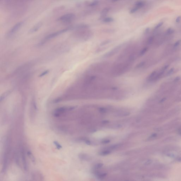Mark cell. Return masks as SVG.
<instances>
[{
	"instance_id": "25",
	"label": "cell",
	"mask_w": 181,
	"mask_h": 181,
	"mask_svg": "<svg viewBox=\"0 0 181 181\" xmlns=\"http://www.w3.org/2000/svg\"><path fill=\"white\" fill-rule=\"evenodd\" d=\"M110 152H110V150H105V151H103V152H100V153H99V154L100 155L102 156L107 155L110 154Z\"/></svg>"
},
{
	"instance_id": "8",
	"label": "cell",
	"mask_w": 181,
	"mask_h": 181,
	"mask_svg": "<svg viewBox=\"0 0 181 181\" xmlns=\"http://www.w3.org/2000/svg\"><path fill=\"white\" fill-rule=\"evenodd\" d=\"M22 24H23V22H19V23L17 24H15V26H13V27L11 28V29L10 30L8 33V36H11V35H12L14 34H15V33H16L19 30V29L20 28V27H21Z\"/></svg>"
},
{
	"instance_id": "13",
	"label": "cell",
	"mask_w": 181,
	"mask_h": 181,
	"mask_svg": "<svg viewBox=\"0 0 181 181\" xmlns=\"http://www.w3.org/2000/svg\"><path fill=\"white\" fill-rule=\"evenodd\" d=\"M27 154L28 156L29 157V158L30 159L32 162L34 163H35V160L33 154H32L31 151L28 150L27 152Z\"/></svg>"
},
{
	"instance_id": "11",
	"label": "cell",
	"mask_w": 181,
	"mask_h": 181,
	"mask_svg": "<svg viewBox=\"0 0 181 181\" xmlns=\"http://www.w3.org/2000/svg\"><path fill=\"white\" fill-rule=\"evenodd\" d=\"M178 138L174 136H170L166 137L163 140L162 142H170L178 141Z\"/></svg>"
},
{
	"instance_id": "16",
	"label": "cell",
	"mask_w": 181,
	"mask_h": 181,
	"mask_svg": "<svg viewBox=\"0 0 181 181\" xmlns=\"http://www.w3.org/2000/svg\"><path fill=\"white\" fill-rule=\"evenodd\" d=\"M11 92H12V91L9 90L4 93L1 96V97L0 101L1 102L2 101H3V100H4V99H5L6 97L8 96V95H9V94Z\"/></svg>"
},
{
	"instance_id": "15",
	"label": "cell",
	"mask_w": 181,
	"mask_h": 181,
	"mask_svg": "<svg viewBox=\"0 0 181 181\" xmlns=\"http://www.w3.org/2000/svg\"><path fill=\"white\" fill-rule=\"evenodd\" d=\"M174 32V30L173 29H172L171 28H169L166 31L165 35L166 37H168V36L173 34Z\"/></svg>"
},
{
	"instance_id": "41",
	"label": "cell",
	"mask_w": 181,
	"mask_h": 181,
	"mask_svg": "<svg viewBox=\"0 0 181 181\" xmlns=\"http://www.w3.org/2000/svg\"><path fill=\"white\" fill-rule=\"evenodd\" d=\"M86 144H87L88 145H90L91 144L90 142L89 141H88V140H87V141H86Z\"/></svg>"
},
{
	"instance_id": "10",
	"label": "cell",
	"mask_w": 181,
	"mask_h": 181,
	"mask_svg": "<svg viewBox=\"0 0 181 181\" xmlns=\"http://www.w3.org/2000/svg\"><path fill=\"white\" fill-rule=\"evenodd\" d=\"M68 30V29H64L62 30H61V31H59V32H56L50 34L48 36H47V37H46L45 40H48L52 39V38L58 36L59 35L66 32Z\"/></svg>"
},
{
	"instance_id": "26",
	"label": "cell",
	"mask_w": 181,
	"mask_h": 181,
	"mask_svg": "<svg viewBox=\"0 0 181 181\" xmlns=\"http://www.w3.org/2000/svg\"><path fill=\"white\" fill-rule=\"evenodd\" d=\"M107 174L103 173L101 174H98L97 175V178L101 180L104 179L107 176Z\"/></svg>"
},
{
	"instance_id": "2",
	"label": "cell",
	"mask_w": 181,
	"mask_h": 181,
	"mask_svg": "<svg viewBox=\"0 0 181 181\" xmlns=\"http://www.w3.org/2000/svg\"><path fill=\"white\" fill-rule=\"evenodd\" d=\"M181 119L179 118H176L165 125L155 128L156 132H166L175 128H177L181 124Z\"/></svg>"
},
{
	"instance_id": "38",
	"label": "cell",
	"mask_w": 181,
	"mask_h": 181,
	"mask_svg": "<svg viewBox=\"0 0 181 181\" xmlns=\"http://www.w3.org/2000/svg\"><path fill=\"white\" fill-rule=\"evenodd\" d=\"M98 2L97 1H95L91 4V6H95L98 4Z\"/></svg>"
},
{
	"instance_id": "21",
	"label": "cell",
	"mask_w": 181,
	"mask_h": 181,
	"mask_svg": "<svg viewBox=\"0 0 181 181\" xmlns=\"http://www.w3.org/2000/svg\"><path fill=\"white\" fill-rule=\"evenodd\" d=\"M174 69L173 68H171L169 70L167 73L166 74H165V76H166V77H167V76H169L171 75L174 72Z\"/></svg>"
},
{
	"instance_id": "14",
	"label": "cell",
	"mask_w": 181,
	"mask_h": 181,
	"mask_svg": "<svg viewBox=\"0 0 181 181\" xmlns=\"http://www.w3.org/2000/svg\"><path fill=\"white\" fill-rule=\"evenodd\" d=\"M145 1H139L136 3V7L138 9L142 8L145 5Z\"/></svg>"
},
{
	"instance_id": "28",
	"label": "cell",
	"mask_w": 181,
	"mask_h": 181,
	"mask_svg": "<svg viewBox=\"0 0 181 181\" xmlns=\"http://www.w3.org/2000/svg\"><path fill=\"white\" fill-rule=\"evenodd\" d=\"M145 62H141V63H139V64H138L137 65L136 68H141L145 64Z\"/></svg>"
},
{
	"instance_id": "1",
	"label": "cell",
	"mask_w": 181,
	"mask_h": 181,
	"mask_svg": "<svg viewBox=\"0 0 181 181\" xmlns=\"http://www.w3.org/2000/svg\"><path fill=\"white\" fill-rule=\"evenodd\" d=\"M161 152L163 155L174 160L181 156V148L179 146L174 145H170L163 147Z\"/></svg>"
},
{
	"instance_id": "7",
	"label": "cell",
	"mask_w": 181,
	"mask_h": 181,
	"mask_svg": "<svg viewBox=\"0 0 181 181\" xmlns=\"http://www.w3.org/2000/svg\"><path fill=\"white\" fill-rule=\"evenodd\" d=\"M75 17V16L74 14H67L60 17L59 18V20L62 22H68L74 19Z\"/></svg>"
},
{
	"instance_id": "39",
	"label": "cell",
	"mask_w": 181,
	"mask_h": 181,
	"mask_svg": "<svg viewBox=\"0 0 181 181\" xmlns=\"http://www.w3.org/2000/svg\"><path fill=\"white\" fill-rule=\"evenodd\" d=\"M150 29L149 28H147L145 31L144 33L145 34H147L149 32Z\"/></svg>"
},
{
	"instance_id": "36",
	"label": "cell",
	"mask_w": 181,
	"mask_h": 181,
	"mask_svg": "<svg viewBox=\"0 0 181 181\" xmlns=\"http://www.w3.org/2000/svg\"><path fill=\"white\" fill-rule=\"evenodd\" d=\"M181 21V16H179L176 18V23H179Z\"/></svg>"
},
{
	"instance_id": "18",
	"label": "cell",
	"mask_w": 181,
	"mask_h": 181,
	"mask_svg": "<svg viewBox=\"0 0 181 181\" xmlns=\"http://www.w3.org/2000/svg\"><path fill=\"white\" fill-rule=\"evenodd\" d=\"M154 36H151V37H149L147 40V45H149L152 44L154 41Z\"/></svg>"
},
{
	"instance_id": "31",
	"label": "cell",
	"mask_w": 181,
	"mask_h": 181,
	"mask_svg": "<svg viewBox=\"0 0 181 181\" xmlns=\"http://www.w3.org/2000/svg\"><path fill=\"white\" fill-rule=\"evenodd\" d=\"M110 42H111V41H110V40H107L105 41H103L102 43L100 45H101V46H102L108 44V43H109Z\"/></svg>"
},
{
	"instance_id": "3",
	"label": "cell",
	"mask_w": 181,
	"mask_h": 181,
	"mask_svg": "<svg viewBox=\"0 0 181 181\" xmlns=\"http://www.w3.org/2000/svg\"><path fill=\"white\" fill-rule=\"evenodd\" d=\"M181 111V105H178L171 109L166 113H164L160 117H157L156 122L157 123H160L166 121L171 118L174 116L178 114Z\"/></svg>"
},
{
	"instance_id": "40",
	"label": "cell",
	"mask_w": 181,
	"mask_h": 181,
	"mask_svg": "<svg viewBox=\"0 0 181 181\" xmlns=\"http://www.w3.org/2000/svg\"><path fill=\"white\" fill-rule=\"evenodd\" d=\"M110 142V141L109 140H105L103 141L102 142V143L103 144H107Z\"/></svg>"
},
{
	"instance_id": "43",
	"label": "cell",
	"mask_w": 181,
	"mask_h": 181,
	"mask_svg": "<svg viewBox=\"0 0 181 181\" xmlns=\"http://www.w3.org/2000/svg\"><path fill=\"white\" fill-rule=\"evenodd\" d=\"M118 0H113V1H114H114H117Z\"/></svg>"
},
{
	"instance_id": "35",
	"label": "cell",
	"mask_w": 181,
	"mask_h": 181,
	"mask_svg": "<svg viewBox=\"0 0 181 181\" xmlns=\"http://www.w3.org/2000/svg\"><path fill=\"white\" fill-rule=\"evenodd\" d=\"M49 71L48 70H46V71H44V72L41 73L40 75H39V77H42L43 76H44V75H46L49 72Z\"/></svg>"
},
{
	"instance_id": "5",
	"label": "cell",
	"mask_w": 181,
	"mask_h": 181,
	"mask_svg": "<svg viewBox=\"0 0 181 181\" xmlns=\"http://www.w3.org/2000/svg\"><path fill=\"white\" fill-rule=\"evenodd\" d=\"M74 107H70L69 108L64 107L56 109L54 111V115L56 117H59L62 114H64V113L69 110H71L74 108Z\"/></svg>"
},
{
	"instance_id": "9",
	"label": "cell",
	"mask_w": 181,
	"mask_h": 181,
	"mask_svg": "<svg viewBox=\"0 0 181 181\" xmlns=\"http://www.w3.org/2000/svg\"><path fill=\"white\" fill-rule=\"evenodd\" d=\"M122 45H120L117 46L114 48L112 50L108 52L107 54L104 55V57H109L113 56L114 54H117V52H118L122 48Z\"/></svg>"
},
{
	"instance_id": "42",
	"label": "cell",
	"mask_w": 181,
	"mask_h": 181,
	"mask_svg": "<svg viewBox=\"0 0 181 181\" xmlns=\"http://www.w3.org/2000/svg\"><path fill=\"white\" fill-rule=\"evenodd\" d=\"M103 123H106L109 122V121H103Z\"/></svg>"
},
{
	"instance_id": "4",
	"label": "cell",
	"mask_w": 181,
	"mask_h": 181,
	"mask_svg": "<svg viewBox=\"0 0 181 181\" xmlns=\"http://www.w3.org/2000/svg\"><path fill=\"white\" fill-rule=\"evenodd\" d=\"M20 153H21V158L22 161L24 170L25 171H27L28 169V166L26 155H25V150L23 146L21 147V149H20Z\"/></svg>"
},
{
	"instance_id": "17",
	"label": "cell",
	"mask_w": 181,
	"mask_h": 181,
	"mask_svg": "<svg viewBox=\"0 0 181 181\" xmlns=\"http://www.w3.org/2000/svg\"><path fill=\"white\" fill-rule=\"evenodd\" d=\"M41 24L40 23H39V24H37L36 26L34 27L31 30L30 32H33L37 31L40 28V27L41 26Z\"/></svg>"
},
{
	"instance_id": "20",
	"label": "cell",
	"mask_w": 181,
	"mask_h": 181,
	"mask_svg": "<svg viewBox=\"0 0 181 181\" xmlns=\"http://www.w3.org/2000/svg\"><path fill=\"white\" fill-rule=\"evenodd\" d=\"M110 10V9L109 8H105L102 10L101 13V14L102 16H104L107 14V13L109 12Z\"/></svg>"
},
{
	"instance_id": "34",
	"label": "cell",
	"mask_w": 181,
	"mask_h": 181,
	"mask_svg": "<svg viewBox=\"0 0 181 181\" xmlns=\"http://www.w3.org/2000/svg\"><path fill=\"white\" fill-rule=\"evenodd\" d=\"M138 10V9L137 8H136V6H135V7H134L133 8H132V9L131 10V11H130V13H131V14H133V13H135V12H136Z\"/></svg>"
},
{
	"instance_id": "37",
	"label": "cell",
	"mask_w": 181,
	"mask_h": 181,
	"mask_svg": "<svg viewBox=\"0 0 181 181\" xmlns=\"http://www.w3.org/2000/svg\"><path fill=\"white\" fill-rule=\"evenodd\" d=\"M99 110L100 112L102 113H104L106 112V109L104 108H100Z\"/></svg>"
},
{
	"instance_id": "22",
	"label": "cell",
	"mask_w": 181,
	"mask_h": 181,
	"mask_svg": "<svg viewBox=\"0 0 181 181\" xmlns=\"http://www.w3.org/2000/svg\"><path fill=\"white\" fill-rule=\"evenodd\" d=\"M147 50H148V48H147V47H145V48H144V49H143L141 51V52H140L139 56H142L144 55V54H145V53L147 52Z\"/></svg>"
},
{
	"instance_id": "24",
	"label": "cell",
	"mask_w": 181,
	"mask_h": 181,
	"mask_svg": "<svg viewBox=\"0 0 181 181\" xmlns=\"http://www.w3.org/2000/svg\"><path fill=\"white\" fill-rule=\"evenodd\" d=\"M54 145H55V147H56L58 149L60 150L61 149V148H62V146L59 143V142H57V141H54Z\"/></svg>"
},
{
	"instance_id": "19",
	"label": "cell",
	"mask_w": 181,
	"mask_h": 181,
	"mask_svg": "<svg viewBox=\"0 0 181 181\" xmlns=\"http://www.w3.org/2000/svg\"><path fill=\"white\" fill-rule=\"evenodd\" d=\"M181 43V40H179L177 41L174 44L173 46V48L174 49H176L180 45V44Z\"/></svg>"
},
{
	"instance_id": "30",
	"label": "cell",
	"mask_w": 181,
	"mask_h": 181,
	"mask_svg": "<svg viewBox=\"0 0 181 181\" xmlns=\"http://www.w3.org/2000/svg\"><path fill=\"white\" fill-rule=\"evenodd\" d=\"M163 24V22H160L159 24H158L156 25V26L155 28V30H156L159 29L162 26Z\"/></svg>"
},
{
	"instance_id": "12",
	"label": "cell",
	"mask_w": 181,
	"mask_h": 181,
	"mask_svg": "<svg viewBox=\"0 0 181 181\" xmlns=\"http://www.w3.org/2000/svg\"><path fill=\"white\" fill-rule=\"evenodd\" d=\"M157 72L156 70H155L152 72L147 78V81L150 83H152Z\"/></svg>"
},
{
	"instance_id": "23",
	"label": "cell",
	"mask_w": 181,
	"mask_h": 181,
	"mask_svg": "<svg viewBox=\"0 0 181 181\" xmlns=\"http://www.w3.org/2000/svg\"><path fill=\"white\" fill-rule=\"evenodd\" d=\"M41 175L40 174H39V173L36 172V173H34L33 175V178L34 179H37V178H42L41 177Z\"/></svg>"
},
{
	"instance_id": "27",
	"label": "cell",
	"mask_w": 181,
	"mask_h": 181,
	"mask_svg": "<svg viewBox=\"0 0 181 181\" xmlns=\"http://www.w3.org/2000/svg\"><path fill=\"white\" fill-rule=\"evenodd\" d=\"M113 21H114L113 19L111 17H107V18H105L103 20L104 22H106V23L112 22Z\"/></svg>"
},
{
	"instance_id": "6",
	"label": "cell",
	"mask_w": 181,
	"mask_h": 181,
	"mask_svg": "<svg viewBox=\"0 0 181 181\" xmlns=\"http://www.w3.org/2000/svg\"><path fill=\"white\" fill-rule=\"evenodd\" d=\"M165 132H157V133L152 134L148 138V141H152L161 138L166 135Z\"/></svg>"
},
{
	"instance_id": "32",
	"label": "cell",
	"mask_w": 181,
	"mask_h": 181,
	"mask_svg": "<svg viewBox=\"0 0 181 181\" xmlns=\"http://www.w3.org/2000/svg\"><path fill=\"white\" fill-rule=\"evenodd\" d=\"M103 166V163H99L98 164H97L95 166V168L96 169H99L101 168Z\"/></svg>"
},
{
	"instance_id": "29",
	"label": "cell",
	"mask_w": 181,
	"mask_h": 181,
	"mask_svg": "<svg viewBox=\"0 0 181 181\" xmlns=\"http://www.w3.org/2000/svg\"><path fill=\"white\" fill-rule=\"evenodd\" d=\"M181 78L179 76L175 78L173 80V83H177L181 80Z\"/></svg>"
},
{
	"instance_id": "33",
	"label": "cell",
	"mask_w": 181,
	"mask_h": 181,
	"mask_svg": "<svg viewBox=\"0 0 181 181\" xmlns=\"http://www.w3.org/2000/svg\"><path fill=\"white\" fill-rule=\"evenodd\" d=\"M177 132L178 134L181 137V124L177 128Z\"/></svg>"
}]
</instances>
